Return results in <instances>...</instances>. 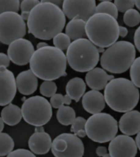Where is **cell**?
<instances>
[{
	"label": "cell",
	"instance_id": "35",
	"mask_svg": "<svg viewBox=\"0 0 140 157\" xmlns=\"http://www.w3.org/2000/svg\"><path fill=\"white\" fill-rule=\"evenodd\" d=\"M7 157H36L33 152L26 149H17L13 151Z\"/></svg>",
	"mask_w": 140,
	"mask_h": 157
},
{
	"label": "cell",
	"instance_id": "27",
	"mask_svg": "<svg viewBox=\"0 0 140 157\" xmlns=\"http://www.w3.org/2000/svg\"><path fill=\"white\" fill-rule=\"evenodd\" d=\"M86 119L83 117H77L72 124L71 132L79 137H84L86 136V131H85V124Z\"/></svg>",
	"mask_w": 140,
	"mask_h": 157
},
{
	"label": "cell",
	"instance_id": "40",
	"mask_svg": "<svg viewBox=\"0 0 140 157\" xmlns=\"http://www.w3.org/2000/svg\"><path fill=\"white\" fill-rule=\"evenodd\" d=\"M119 33H120V37L125 38V37H126L128 35L127 28H126V27H125V26H120V27H119Z\"/></svg>",
	"mask_w": 140,
	"mask_h": 157
},
{
	"label": "cell",
	"instance_id": "31",
	"mask_svg": "<svg viewBox=\"0 0 140 157\" xmlns=\"http://www.w3.org/2000/svg\"><path fill=\"white\" fill-rule=\"evenodd\" d=\"M20 0H0V14L5 12H16L20 9Z\"/></svg>",
	"mask_w": 140,
	"mask_h": 157
},
{
	"label": "cell",
	"instance_id": "39",
	"mask_svg": "<svg viewBox=\"0 0 140 157\" xmlns=\"http://www.w3.org/2000/svg\"><path fill=\"white\" fill-rule=\"evenodd\" d=\"M63 1L64 0H40L41 3H50L58 6V7H61L62 6Z\"/></svg>",
	"mask_w": 140,
	"mask_h": 157
},
{
	"label": "cell",
	"instance_id": "45",
	"mask_svg": "<svg viewBox=\"0 0 140 157\" xmlns=\"http://www.w3.org/2000/svg\"><path fill=\"white\" fill-rule=\"evenodd\" d=\"M134 5L138 10H140V0H134Z\"/></svg>",
	"mask_w": 140,
	"mask_h": 157
},
{
	"label": "cell",
	"instance_id": "19",
	"mask_svg": "<svg viewBox=\"0 0 140 157\" xmlns=\"http://www.w3.org/2000/svg\"><path fill=\"white\" fill-rule=\"evenodd\" d=\"M52 138L45 132H35L30 136L29 148L34 154L45 155L51 150Z\"/></svg>",
	"mask_w": 140,
	"mask_h": 157
},
{
	"label": "cell",
	"instance_id": "24",
	"mask_svg": "<svg viewBox=\"0 0 140 157\" xmlns=\"http://www.w3.org/2000/svg\"><path fill=\"white\" fill-rule=\"evenodd\" d=\"M15 143L8 133L0 132V156H6L14 149Z\"/></svg>",
	"mask_w": 140,
	"mask_h": 157
},
{
	"label": "cell",
	"instance_id": "43",
	"mask_svg": "<svg viewBox=\"0 0 140 157\" xmlns=\"http://www.w3.org/2000/svg\"><path fill=\"white\" fill-rule=\"evenodd\" d=\"M29 15H30V13H21L20 16H21V17L23 18V20L25 21H27L29 18Z\"/></svg>",
	"mask_w": 140,
	"mask_h": 157
},
{
	"label": "cell",
	"instance_id": "5",
	"mask_svg": "<svg viewBox=\"0 0 140 157\" xmlns=\"http://www.w3.org/2000/svg\"><path fill=\"white\" fill-rule=\"evenodd\" d=\"M136 57V49L129 41H116L105 49L100 59V64L107 72L121 74L129 70Z\"/></svg>",
	"mask_w": 140,
	"mask_h": 157
},
{
	"label": "cell",
	"instance_id": "17",
	"mask_svg": "<svg viewBox=\"0 0 140 157\" xmlns=\"http://www.w3.org/2000/svg\"><path fill=\"white\" fill-rule=\"evenodd\" d=\"M82 105L84 110L89 113H101L106 106L104 95L99 92V90H89L83 95Z\"/></svg>",
	"mask_w": 140,
	"mask_h": 157
},
{
	"label": "cell",
	"instance_id": "14",
	"mask_svg": "<svg viewBox=\"0 0 140 157\" xmlns=\"http://www.w3.org/2000/svg\"><path fill=\"white\" fill-rule=\"evenodd\" d=\"M16 78L13 72L6 67H0V106L11 104L17 93Z\"/></svg>",
	"mask_w": 140,
	"mask_h": 157
},
{
	"label": "cell",
	"instance_id": "10",
	"mask_svg": "<svg viewBox=\"0 0 140 157\" xmlns=\"http://www.w3.org/2000/svg\"><path fill=\"white\" fill-rule=\"evenodd\" d=\"M51 150L55 157H83L84 146L74 133H61L54 138Z\"/></svg>",
	"mask_w": 140,
	"mask_h": 157
},
{
	"label": "cell",
	"instance_id": "34",
	"mask_svg": "<svg viewBox=\"0 0 140 157\" xmlns=\"http://www.w3.org/2000/svg\"><path fill=\"white\" fill-rule=\"evenodd\" d=\"M39 3V0H23L20 3V10L21 13H31V11Z\"/></svg>",
	"mask_w": 140,
	"mask_h": 157
},
{
	"label": "cell",
	"instance_id": "13",
	"mask_svg": "<svg viewBox=\"0 0 140 157\" xmlns=\"http://www.w3.org/2000/svg\"><path fill=\"white\" fill-rule=\"evenodd\" d=\"M108 151L112 157H135L138 147L134 138L123 134L116 136L110 142Z\"/></svg>",
	"mask_w": 140,
	"mask_h": 157
},
{
	"label": "cell",
	"instance_id": "49",
	"mask_svg": "<svg viewBox=\"0 0 140 157\" xmlns=\"http://www.w3.org/2000/svg\"><path fill=\"white\" fill-rule=\"evenodd\" d=\"M20 2H21V1H23V0H20Z\"/></svg>",
	"mask_w": 140,
	"mask_h": 157
},
{
	"label": "cell",
	"instance_id": "6",
	"mask_svg": "<svg viewBox=\"0 0 140 157\" xmlns=\"http://www.w3.org/2000/svg\"><path fill=\"white\" fill-rule=\"evenodd\" d=\"M66 56L69 66L79 72L94 69L100 61L98 49L86 38L73 40L66 49Z\"/></svg>",
	"mask_w": 140,
	"mask_h": 157
},
{
	"label": "cell",
	"instance_id": "7",
	"mask_svg": "<svg viewBox=\"0 0 140 157\" xmlns=\"http://www.w3.org/2000/svg\"><path fill=\"white\" fill-rule=\"evenodd\" d=\"M86 136L98 143L111 142L118 132V123L113 116L98 113L90 116L85 124Z\"/></svg>",
	"mask_w": 140,
	"mask_h": 157
},
{
	"label": "cell",
	"instance_id": "26",
	"mask_svg": "<svg viewBox=\"0 0 140 157\" xmlns=\"http://www.w3.org/2000/svg\"><path fill=\"white\" fill-rule=\"evenodd\" d=\"M123 20L127 26L134 27L140 23V13L138 11L131 8L124 13Z\"/></svg>",
	"mask_w": 140,
	"mask_h": 157
},
{
	"label": "cell",
	"instance_id": "16",
	"mask_svg": "<svg viewBox=\"0 0 140 157\" xmlns=\"http://www.w3.org/2000/svg\"><path fill=\"white\" fill-rule=\"evenodd\" d=\"M114 78V76L108 74L103 68L94 67L85 75V82L92 90H101L105 89L107 83Z\"/></svg>",
	"mask_w": 140,
	"mask_h": 157
},
{
	"label": "cell",
	"instance_id": "8",
	"mask_svg": "<svg viewBox=\"0 0 140 157\" xmlns=\"http://www.w3.org/2000/svg\"><path fill=\"white\" fill-rule=\"evenodd\" d=\"M52 108L51 104L45 97L35 95L24 101L21 106L22 119L32 126H43L52 119Z\"/></svg>",
	"mask_w": 140,
	"mask_h": 157
},
{
	"label": "cell",
	"instance_id": "37",
	"mask_svg": "<svg viewBox=\"0 0 140 157\" xmlns=\"http://www.w3.org/2000/svg\"><path fill=\"white\" fill-rule=\"evenodd\" d=\"M134 41V46L140 52V26H138L137 30L135 31Z\"/></svg>",
	"mask_w": 140,
	"mask_h": 157
},
{
	"label": "cell",
	"instance_id": "23",
	"mask_svg": "<svg viewBox=\"0 0 140 157\" xmlns=\"http://www.w3.org/2000/svg\"><path fill=\"white\" fill-rule=\"evenodd\" d=\"M76 112L74 109L68 105H63L58 109L57 112V121L64 126L72 125L76 119Z\"/></svg>",
	"mask_w": 140,
	"mask_h": 157
},
{
	"label": "cell",
	"instance_id": "28",
	"mask_svg": "<svg viewBox=\"0 0 140 157\" xmlns=\"http://www.w3.org/2000/svg\"><path fill=\"white\" fill-rule=\"evenodd\" d=\"M53 40V42L54 46L62 51L68 49L70 44H72V40L70 39V37L66 33H62V32L54 36Z\"/></svg>",
	"mask_w": 140,
	"mask_h": 157
},
{
	"label": "cell",
	"instance_id": "11",
	"mask_svg": "<svg viewBox=\"0 0 140 157\" xmlns=\"http://www.w3.org/2000/svg\"><path fill=\"white\" fill-rule=\"evenodd\" d=\"M62 11L69 19H81L87 21L96 12L95 0H64Z\"/></svg>",
	"mask_w": 140,
	"mask_h": 157
},
{
	"label": "cell",
	"instance_id": "18",
	"mask_svg": "<svg viewBox=\"0 0 140 157\" xmlns=\"http://www.w3.org/2000/svg\"><path fill=\"white\" fill-rule=\"evenodd\" d=\"M16 84L20 94L32 95L38 88V77L31 69L26 70L20 72L16 77Z\"/></svg>",
	"mask_w": 140,
	"mask_h": 157
},
{
	"label": "cell",
	"instance_id": "44",
	"mask_svg": "<svg viewBox=\"0 0 140 157\" xmlns=\"http://www.w3.org/2000/svg\"><path fill=\"white\" fill-rule=\"evenodd\" d=\"M4 128V122H3V119L0 117V132H2Z\"/></svg>",
	"mask_w": 140,
	"mask_h": 157
},
{
	"label": "cell",
	"instance_id": "15",
	"mask_svg": "<svg viewBox=\"0 0 140 157\" xmlns=\"http://www.w3.org/2000/svg\"><path fill=\"white\" fill-rule=\"evenodd\" d=\"M118 128L120 132L127 136H134L140 132V112L130 110L120 117Z\"/></svg>",
	"mask_w": 140,
	"mask_h": 157
},
{
	"label": "cell",
	"instance_id": "36",
	"mask_svg": "<svg viewBox=\"0 0 140 157\" xmlns=\"http://www.w3.org/2000/svg\"><path fill=\"white\" fill-rule=\"evenodd\" d=\"M10 59L8 56V54L4 53H0V67H8L10 65Z\"/></svg>",
	"mask_w": 140,
	"mask_h": 157
},
{
	"label": "cell",
	"instance_id": "41",
	"mask_svg": "<svg viewBox=\"0 0 140 157\" xmlns=\"http://www.w3.org/2000/svg\"><path fill=\"white\" fill-rule=\"evenodd\" d=\"M135 142H136V145H137L138 149L140 151V132L137 134V136H136V138H135Z\"/></svg>",
	"mask_w": 140,
	"mask_h": 157
},
{
	"label": "cell",
	"instance_id": "3",
	"mask_svg": "<svg viewBox=\"0 0 140 157\" xmlns=\"http://www.w3.org/2000/svg\"><path fill=\"white\" fill-rule=\"evenodd\" d=\"M139 96L138 88L124 77L112 79L104 89L106 104L118 113L133 110L139 101Z\"/></svg>",
	"mask_w": 140,
	"mask_h": 157
},
{
	"label": "cell",
	"instance_id": "20",
	"mask_svg": "<svg viewBox=\"0 0 140 157\" xmlns=\"http://www.w3.org/2000/svg\"><path fill=\"white\" fill-rule=\"evenodd\" d=\"M86 21L81 19H72L66 24V34L70 37L72 40H76L79 39H84L87 37Z\"/></svg>",
	"mask_w": 140,
	"mask_h": 157
},
{
	"label": "cell",
	"instance_id": "9",
	"mask_svg": "<svg viewBox=\"0 0 140 157\" xmlns=\"http://www.w3.org/2000/svg\"><path fill=\"white\" fill-rule=\"evenodd\" d=\"M27 33V25L21 16L16 12L0 14V42L9 44L16 40L23 38Z\"/></svg>",
	"mask_w": 140,
	"mask_h": 157
},
{
	"label": "cell",
	"instance_id": "4",
	"mask_svg": "<svg viewBox=\"0 0 140 157\" xmlns=\"http://www.w3.org/2000/svg\"><path fill=\"white\" fill-rule=\"evenodd\" d=\"M116 19L107 13H95L86 21L87 37L97 47L104 49L117 41L120 36Z\"/></svg>",
	"mask_w": 140,
	"mask_h": 157
},
{
	"label": "cell",
	"instance_id": "33",
	"mask_svg": "<svg viewBox=\"0 0 140 157\" xmlns=\"http://www.w3.org/2000/svg\"><path fill=\"white\" fill-rule=\"evenodd\" d=\"M114 3L120 13H125L134 7V0H114Z\"/></svg>",
	"mask_w": 140,
	"mask_h": 157
},
{
	"label": "cell",
	"instance_id": "2",
	"mask_svg": "<svg viewBox=\"0 0 140 157\" xmlns=\"http://www.w3.org/2000/svg\"><path fill=\"white\" fill-rule=\"evenodd\" d=\"M29 63L30 69L41 80L54 81L66 75V54L55 46L36 49Z\"/></svg>",
	"mask_w": 140,
	"mask_h": 157
},
{
	"label": "cell",
	"instance_id": "47",
	"mask_svg": "<svg viewBox=\"0 0 140 157\" xmlns=\"http://www.w3.org/2000/svg\"><path fill=\"white\" fill-rule=\"evenodd\" d=\"M102 157H112V156H111V155H110L109 153H107V154H106L105 155H103Z\"/></svg>",
	"mask_w": 140,
	"mask_h": 157
},
{
	"label": "cell",
	"instance_id": "46",
	"mask_svg": "<svg viewBox=\"0 0 140 157\" xmlns=\"http://www.w3.org/2000/svg\"><path fill=\"white\" fill-rule=\"evenodd\" d=\"M35 132H44L43 126L35 127Z\"/></svg>",
	"mask_w": 140,
	"mask_h": 157
},
{
	"label": "cell",
	"instance_id": "21",
	"mask_svg": "<svg viewBox=\"0 0 140 157\" xmlns=\"http://www.w3.org/2000/svg\"><path fill=\"white\" fill-rule=\"evenodd\" d=\"M86 90V83L80 77H74L69 81L66 86V95L76 102H79Z\"/></svg>",
	"mask_w": 140,
	"mask_h": 157
},
{
	"label": "cell",
	"instance_id": "25",
	"mask_svg": "<svg viewBox=\"0 0 140 157\" xmlns=\"http://www.w3.org/2000/svg\"><path fill=\"white\" fill-rule=\"evenodd\" d=\"M95 13H107L112 16L113 17L117 19L118 17V10L115 3H112L111 1H102L98 3L96 7V12Z\"/></svg>",
	"mask_w": 140,
	"mask_h": 157
},
{
	"label": "cell",
	"instance_id": "42",
	"mask_svg": "<svg viewBox=\"0 0 140 157\" xmlns=\"http://www.w3.org/2000/svg\"><path fill=\"white\" fill-rule=\"evenodd\" d=\"M48 45H49V44H47V43H45V42H39V43H38V44H37V46H36V48H37V49H41V48H43V47L48 46Z\"/></svg>",
	"mask_w": 140,
	"mask_h": 157
},
{
	"label": "cell",
	"instance_id": "12",
	"mask_svg": "<svg viewBox=\"0 0 140 157\" xmlns=\"http://www.w3.org/2000/svg\"><path fill=\"white\" fill-rule=\"evenodd\" d=\"M35 51V47L30 40L20 38L9 44L8 56L14 64L24 66L30 63Z\"/></svg>",
	"mask_w": 140,
	"mask_h": 157
},
{
	"label": "cell",
	"instance_id": "1",
	"mask_svg": "<svg viewBox=\"0 0 140 157\" xmlns=\"http://www.w3.org/2000/svg\"><path fill=\"white\" fill-rule=\"evenodd\" d=\"M26 25L35 38L50 40L65 28L66 15L58 6L40 2L31 11Z\"/></svg>",
	"mask_w": 140,
	"mask_h": 157
},
{
	"label": "cell",
	"instance_id": "29",
	"mask_svg": "<svg viewBox=\"0 0 140 157\" xmlns=\"http://www.w3.org/2000/svg\"><path fill=\"white\" fill-rule=\"evenodd\" d=\"M130 76L131 82L138 88H140V57L135 59L130 68Z\"/></svg>",
	"mask_w": 140,
	"mask_h": 157
},
{
	"label": "cell",
	"instance_id": "22",
	"mask_svg": "<svg viewBox=\"0 0 140 157\" xmlns=\"http://www.w3.org/2000/svg\"><path fill=\"white\" fill-rule=\"evenodd\" d=\"M1 118L3 119L4 124L9 126H15L18 124L22 119L21 109L17 105L9 104L4 106V108L1 111Z\"/></svg>",
	"mask_w": 140,
	"mask_h": 157
},
{
	"label": "cell",
	"instance_id": "48",
	"mask_svg": "<svg viewBox=\"0 0 140 157\" xmlns=\"http://www.w3.org/2000/svg\"><path fill=\"white\" fill-rule=\"evenodd\" d=\"M100 1H102H102H111V0H100Z\"/></svg>",
	"mask_w": 140,
	"mask_h": 157
},
{
	"label": "cell",
	"instance_id": "30",
	"mask_svg": "<svg viewBox=\"0 0 140 157\" xmlns=\"http://www.w3.org/2000/svg\"><path fill=\"white\" fill-rule=\"evenodd\" d=\"M72 99L68 95H63L61 94H55L50 99V104L53 108L59 109L64 105H69L72 104Z\"/></svg>",
	"mask_w": 140,
	"mask_h": 157
},
{
	"label": "cell",
	"instance_id": "38",
	"mask_svg": "<svg viewBox=\"0 0 140 157\" xmlns=\"http://www.w3.org/2000/svg\"><path fill=\"white\" fill-rule=\"evenodd\" d=\"M96 154L100 157H102L103 155H105L106 154H107V147H102V146H100V147H98L97 149H96Z\"/></svg>",
	"mask_w": 140,
	"mask_h": 157
},
{
	"label": "cell",
	"instance_id": "32",
	"mask_svg": "<svg viewBox=\"0 0 140 157\" xmlns=\"http://www.w3.org/2000/svg\"><path fill=\"white\" fill-rule=\"evenodd\" d=\"M57 87L56 83L53 81H43V82L41 84L39 91L41 95L44 97H50L56 94Z\"/></svg>",
	"mask_w": 140,
	"mask_h": 157
}]
</instances>
